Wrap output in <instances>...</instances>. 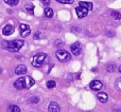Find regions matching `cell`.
Masks as SVG:
<instances>
[{"instance_id": "cell-1", "label": "cell", "mask_w": 121, "mask_h": 112, "mask_svg": "<svg viewBox=\"0 0 121 112\" xmlns=\"http://www.w3.org/2000/svg\"><path fill=\"white\" fill-rule=\"evenodd\" d=\"M35 84L34 79L30 76H22L19 77L18 79L14 81V87L17 90H25V89H29L32 86Z\"/></svg>"}, {"instance_id": "cell-2", "label": "cell", "mask_w": 121, "mask_h": 112, "mask_svg": "<svg viewBox=\"0 0 121 112\" xmlns=\"http://www.w3.org/2000/svg\"><path fill=\"white\" fill-rule=\"evenodd\" d=\"M23 44H25V41L20 39H15V40H12V41H2L1 42L2 48L5 49V50L11 51V52H17V51H19L23 47Z\"/></svg>"}, {"instance_id": "cell-3", "label": "cell", "mask_w": 121, "mask_h": 112, "mask_svg": "<svg viewBox=\"0 0 121 112\" xmlns=\"http://www.w3.org/2000/svg\"><path fill=\"white\" fill-rule=\"evenodd\" d=\"M46 57H47L46 53H37V54H35L32 58V66H34L35 68H39L40 66H43Z\"/></svg>"}, {"instance_id": "cell-4", "label": "cell", "mask_w": 121, "mask_h": 112, "mask_svg": "<svg viewBox=\"0 0 121 112\" xmlns=\"http://www.w3.org/2000/svg\"><path fill=\"white\" fill-rule=\"evenodd\" d=\"M55 55H56V58L60 62H66V61H69V60L71 59V55L69 54V52H67L66 50H63V49L62 50L56 51Z\"/></svg>"}, {"instance_id": "cell-5", "label": "cell", "mask_w": 121, "mask_h": 112, "mask_svg": "<svg viewBox=\"0 0 121 112\" xmlns=\"http://www.w3.org/2000/svg\"><path fill=\"white\" fill-rule=\"evenodd\" d=\"M19 31H20V36L23 38L31 34V29H30V27L28 24H25V23H21V24L19 25Z\"/></svg>"}, {"instance_id": "cell-6", "label": "cell", "mask_w": 121, "mask_h": 112, "mask_svg": "<svg viewBox=\"0 0 121 112\" xmlns=\"http://www.w3.org/2000/svg\"><path fill=\"white\" fill-rule=\"evenodd\" d=\"M70 48H71V52H72L73 55L79 56L80 54H81V52H82V46H81V44H80V42H74V44H72Z\"/></svg>"}, {"instance_id": "cell-7", "label": "cell", "mask_w": 121, "mask_h": 112, "mask_svg": "<svg viewBox=\"0 0 121 112\" xmlns=\"http://www.w3.org/2000/svg\"><path fill=\"white\" fill-rule=\"evenodd\" d=\"M75 13H77L79 18H84V17H86L88 15V10L85 8H83V6L79 5L77 8H75Z\"/></svg>"}, {"instance_id": "cell-8", "label": "cell", "mask_w": 121, "mask_h": 112, "mask_svg": "<svg viewBox=\"0 0 121 112\" xmlns=\"http://www.w3.org/2000/svg\"><path fill=\"white\" fill-rule=\"evenodd\" d=\"M89 86H90V89H92L94 91H99L100 89H102L103 84L100 80H97L96 79V80H92Z\"/></svg>"}, {"instance_id": "cell-9", "label": "cell", "mask_w": 121, "mask_h": 112, "mask_svg": "<svg viewBox=\"0 0 121 112\" xmlns=\"http://www.w3.org/2000/svg\"><path fill=\"white\" fill-rule=\"evenodd\" d=\"M48 111L49 112H60V107L57 103L55 102H52L49 104V107H48Z\"/></svg>"}, {"instance_id": "cell-10", "label": "cell", "mask_w": 121, "mask_h": 112, "mask_svg": "<svg viewBox=\"0 0 121 112\" xmlns=\"http://www.w3.org/2000/svg\"><path fill=\"white\" fill-rule=\"evenodd\" d=\"M15 73H16L17 75H23L27 73V67L25 66V64H18V66L16 67V69H15Z\"/></svg>"}, {"instance_id": "cell-11", "label": "cell", "mask_w": 121, "mask_h": 112, "mask_svg": "<svg viewBox=\"0 0 121 112\" xmlns=\"http://www.w3.org/2000/svg\"><path fill=\"white\" fill-rule=\"evenodd\" d=\"M13 33H14V28H13L11 24H6L5 27L2 29V34H3L4 36H9Z\"/></svg>"}, {"instance_id": "cell-12", "label": "cell", "mask_w": 121, "mask_h": 112, "mask_svg": "<svg viewBox=\"0 0 121 112\" xmlns=\"http://www.w3.org/2000/svg\"><path fill=\"white\" fill-rule=\"evenodd\" d=\"M97 97H98V100H100L101 103H106L107 100H108V95H107L105 92H100V93H98Z\"/></svg>"}, {"instance_id": "cell-13", "label": "cell", "mask_w": 121, "mask_h": 112, "mask_svg": "<svg viewBox=\"0 0 121 112\" xmlns=\"http://www.w3.org/2000/svg\"><path fill=\"white\" fill-rule=\"evenodd\" d=\"M79 5H81V6H83V8H87L88 11L92 10V8H94V5H92L91 2H87V1H80L79 2Z\"/></svg>"}, {"instance_id": "cell-14", "label": "cell", "mask_w": 121, "mask_h": 112, "mask_svg": "<svg viewBox=\"0 0 121 112\" xmlns=\"http://www.w3.org/2000/svg\"><path fill=\"white\" fill-rule=\"evenodd\" d=\"M8 111L9 112H20V108L16 105H10L8 107Z\"/></svg>"}, {"instance_id": "cell-15", "label": "cell", "mask_w": 121, "mask_h": 112, "mask_svg": "<svg viewBox=\"0 0 121 112\" xmlns=\"http://www.w3.org/2000/svg\"><path fill=\"white\" fill-rule=\"evenodd\" d=\"M45 16L47 18H52L53 17V10L51 8H46L45 10Z\"/></svg>"}, {"instance_id": "cell-16", "label": "cell", "mask_w": 121, "mask_h": 112, "mask_svg": "<svg viewBox=\"0 0 121 112\" xmlns=\"http://www.w3.org/2000/svg\"><path fill=\"white\" fill-rule=\"evenodd\" d=\"M26 10H27V12L29 13V14H33V12H34V5L32 3L26 4Z\"/></svg>"}, {"instance_id": "cell-17", "label": "cell", "mask_w": 121, "mask_h": 112, "mask_svg": "<svg viewBox=\"0 0 121 112\" xmlns=\"http://www.w3.org/2000/svg\"><path fill=\"white\" fill-rule=\"evenodd\" d=\"M46 86L48 89H53V88H55V86H56V83H55L54 80H48Z\"/></svg>"}, {"instance_id": "cell-18", "label": "cell", "mask_w": 121, "mask_h": 112, "mask_svg": "<svg viewBox=\"0 0 121 112\" xmlns=\"http://www.w3.org/2000/svg\"><path fill=\"white\" fill-rule=\"evenodd\" d=\"M4 2H5L6 4H9V5H11V6H15V5L18 4L19 0H4Z\"/></svg>"}, {"instance_id": "cell-19", "label": "cell", "mask_w": 121, "mask_h": 112, "mask_svg": "<svg viewBox=\"0 0 121 112\" xmlns=\"http://www.w3.org/2000/svg\"><path fill=\"white\" fill-rule=\"evenodd\" d=\"M56 1L63 4H72L74 0H56Z\"/></svg>"}, {"instance_id": "cell-20", "label": "cell", "mask_w": 121, "mask_h": 112, "mask_svg": "<svg viewBox=\"0 0 121 112\" xmlns=\"http://www.w3.org/2000/svg\"><path fill=\"white\" fill-rule=\"evenodd\" d=\"M112 16H113L115 19H117V20H120L121 19V15L118 12H112Z\"/></svg>"}, {"instance_id": "cell-21", "label": "cell", "mask_w": 121, "mask_h": 112, "mask_svg": "<svg viewBox=\"0 0 121 112\" xmlns=\"http://www.w3.org/2000/svg\"><path fill=\"white\" fill-rule=\"evenodd\" d=\"M38 102H39V97H37V96H33V97L30 98V103H32V104H35Z\"/></svg>"}, {"instance_id": "cell-22", "label": "cell", "mask_w": 121, "mask_h": 112, "mask_svg": "<svg viewBox=\"0 0 121 112\" xmlns=\"http://www.w3.org/2000/svg\"><path fill=\"white\" fill-rule=\"evenodd\" d=\"M107 71H108V72H113L114 70H115V66H114L113 64H109L108 66H107Z\"/></svg>"}, {"instance_id": "cell-23", "label": "cell", "mask_w": 121, "mask_h": 112, "mask_svg": "<svg viewBox=\"0 0 121 112\" xmlns=\"http://www.w3.org/2000/svg\"><path fill=\"white\" fill-rule=\"evenodd\" d=\"M116 88L121 91V78H118L117 81H116Z\"/></svg>"}, {"instance_id": "cell-24", "label": "cell", "mask_w": 121, "mask_h": 112, "mask_svg": "<svg viewBox=\"0 0 121 112\" xmlns=\"http://www.w3.org/2000/svg\"><path fill=\"white\" fill-rule=\"evenodd\" d=\"M40 2H42L45 6H48L49 4H50V0H40Z\"/></svg>"}, {"instance_id": "cell-25", "label": "cell", "mask_w": 121, "mask_h": 112, "mask_svg": "<svg viewBox=\"0 0 121 112\" xmlns=\"http://www.w3.org/2000/svg\"><path fill=\"white\" fill-rule=\"evenodd\" d=\"M39 37H40V32H36L34 34V39H39Z\"/></svg>"}, {"instance_id": "cell-26", "label": "cell", "mask_w": 121, "mask_h": 112, "mask_svg": "<svg viewBox=\"0 0 121 112\" xmlns=\"http://www.w3.org/2000/svg\"><path fill=\"white\" fill-rule=\"evenodd\" d=\"M55 44H56V46H57V44H63V42H62V41H60V40H59V41L55 42Z\"/></svg>"}, {"instance_id": "cell-27", "label": "cell", "mask_w": 121, "mask_h": 112, "mask_svg": "<svg viewBox=\"0 0 121 112\" xmlns=\"http://www.w3.org/2000/svg\"><path fill=\"white\" fill-rule=\"evenodd\" d=\"M2 73V69H1V67H0V74Z\"/></svg>"}, {"instance_id": "cell-28", "label": "cell", "mask_w": 121, "mask_h": 112, "mask_svg": "<svg viewBox=\"0 0 121 112\" xmlns=\"http://www.w3.org/2000/svg\"><path fill=\"white\" fill-rule=\"evenodd\" d=\"M119 72L121 73V67H120V68H119Z\"/></svg>"}]
</instances>
